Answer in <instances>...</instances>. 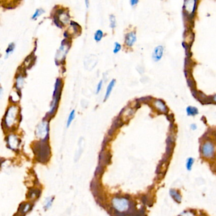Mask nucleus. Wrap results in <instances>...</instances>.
Listing matches in <instances>:
<instances>
[{
	"mask_svg": "<svg viewBox=\"0 0 216 216\" xmlns=\"http://www.w3.org/2000/svg\"><path fill=\"white\" fill-rule=\"evenodd\" d=\"M194 162V159L193 157L188 158V159L186 160V167L188 171H191L193 167Z\"/></svg>",
	"mask_w": 216,
	"mask_h": 216,
	"instance_id": "obj_10",
	"label": "nucleus"
},
{
	"mask_svg": "<svg viewBox=\"0 0 216 216\" xmlns=\"http://www.w3.org/2000/svg\"><path fill=\"white\" fill-rule=\"evenodd\" d=\"M61 84L62 82L60 79H58L56 81L55 84V91L53 94V100L51 104V108L49 112L50 114H53L55 111L57 109L58 102H59L60 95V88H61Z\"/></svg>",
	"mask_w": 216,
	"mask_h": 216,
	"instance_id": "obj_1",
	"label": "nucleus"
},
{
	"mask_svg": "<svg viewBox=\"0 0 216 216\" xmlns=\"http://www.w3.org/2000/svg\"><path fill=\"white\" fill-rule=\"evenodd\" d=\"M9 144L12 148H16L18 146V140L14 136L9 137Z\"/></svg>",
	"mask_w": 216,
	"mask_h": 216,
	"instance_id": "obj_9",
	"label": "nucleus"
},
{
	"mask_svg": "<svg viewBox=\"0 0 216 216\" xmlns=\"http://www.w3.org/2000/svg\"><path fill=\"white\" fill-rule=\"evenodd\" d=\"M138 1H131V4L132 6L135 5L136 3H138Z\"/></svg>",
	"mask_w": 216,
	"mask_h": 216,
	"instance_id": "obj_22",
	"label": "nucleus"
},
{
	"mask_svg": "<svg viewBox=\"0 0 216 216\" xmlns=\"http://www.w3.org/2000/svg\"><path fill=\"white\" fill-rule=\"evenodd\" d=\"M29 205H26L25 206V207H24V209H23V212H27L29 210Z\"/></svg>",
	"mask_w": 216,
	"mask_h": 216,
	"instance_id": "obj_21",
	"label": "nucleus"
},
{
	"mask_svg": "<svg viewBox=\"0 0 216 216\" xmlns=\"http://www.w3.org/2000/svg\"><path fill=\"white\" fill-rule=\"evenodd\" d=\"M155 105L156 107L159 108L160 111L164 112L166 110V106L161 101H157Z\"/></svg>",
	"mask_w": 216,
	"mask_h": 216,
	"instance_id": "obj_14",
	"label": "nucleus"
},
{
	"mask_svg": "<svg viewBox=\"0 0 216 216\" xmlns=\"http://www.w3.org/2000/svg\"><path fill=\"white\" fill-rule=\"evenodd\" d=\"M74 117H75V110H73L71 112V114H70L69 116L68 120H67V126L69 127V126L71 125V124L72 123V120L74 119Z\"/></svg>",
	"mask_w": 216,
	"mask_h": 216,
	"instance_id": "obj_13",
	"label": "nucleus"
},
{
	"mask_svg": "<svg viewBox=\"0 0 216 216\" xmlns=\"http://www.w3.org/2000/svg\"><path fill=\"white\" fill-rule=\"evenodd\" d=\"M102 85H103V81H100L99 82V83L98 84V85H97V87H96V93H98L100 90L102 89Z\"/></svg>",
	"mask_w": 216,
	"mask_h": 216,
	"instance_id": "obj_19",
	"label": "nucleus"
},
{
	"mask_svg": "<svg viewBox=\"0 0 216 216\" xmlns=\"http://www.w3.org/2000/svg\"><path fill=\"white\" fill-rule=\"evenodd\" d=\"M114 207L118 211L123 212L128 209V202L124 199H115L113 200Z\"/></svg>",
	"mask_w": 216,
	"mask_h": 216,
	"instance_id": "obj_3",
	"label": "nucleus"
},
{
	"mask_svg": "<svg viewBox=\"0 0 216 216\" xmlns=\"http://www.w3.org/2000/svg\"><path fill=\"white\" fill-rule=\"evenodd\" d=\"M103 32H102V30H98L97 31L95 32V36H94V38H95L96 41H100L103 38Z\"/></svg>",
	"mask_w": 216,
	"mask_h": 216,
	"instance_id": "obj_11",
	"label": "nucleus"
},
{
	"mask_svg": "<svg viewBox=\"0 0 216 216\" xmlns=\"http://www.w3.org/2000/svg\"><path fill=\"white\" fill-rule=\"evenodd\" d=\"M186 110L188 115H194L198 114L197 109L194 107H192V106H189V107H188Z\"/></svg>",
	"mask_w": 216,
	"mask_h": 216,
	"instance_id": "obj_12",
	"label": "nucleus"
},
{
	"mask_svg": "<svg viewBox=\"0 0 216 216\" xmlns=\"http://www.w3.org/2000/svg\"><path fill=\"white\" fill-rule=\"evenodd\" d=\"M115 84V80L113 79L110 82V83H109V84L108 85L107 88H106V93H105V95L104 101H105V100L108 98L109 96L110 95L111 92H112V89H113Z\"/></svg>",
	"mask_w": 216,
	"mask_h": 216,
	"instance_id": "obj_6",
	"label": "nucleus"
},
{
	"mask_svg": "<svg viewBox=\"0 0 216 216\" xmlns=\"http://www.w3.org/2000/svg\"><path fill=\"white\" fill-rule=\"evenodd\" d=\"M169 193L171 194V196L174 199L176 202H177L178 203L181 202V194L179 193L178 191H177L175 190H172L171 189L169 191Z\"/></svg>",
	"mask_w": 216,
	"mask_h": 216,
	"instance_id": "obj_7",
	"label": "nucleus"
},
{
	"mask_svg": "<svg viewBox=\"0 0 216 216\" xmlns=\"http://www.w3.org/2000/svg\"><path fill=\"white\" fill-rule=\"evenodd\" d=\"M202 153L203 157L210 158L214 153V147L212 143L207 141L203 145L202 147Z\"/></svg>",
	"mask_w": 216,
	"mask_h": 216,
	"instance_id": "obj_2",
	"label": "nucleus"
},
{
	"mask_svg": "<svg viewBox=\"0 0 216 216\" xmlns=\"http://www.w3.org/2000/svg\"><path fill=\"white\" fill-rule=\"evenodd\" d=\"M110 27L112 28H114L116 26V21H115V18L113 15H111L110 16Z\"/></svg>",
	"mask_w": 216,
	"mask_h": 216,
	"instance_id": "obj_17",
	"label": "nucleus"
},
{
	"mask_svg": "<svg viewBox=\"0 0 216 216\" xmlns=\"http://www.w3.org/2000/svg\"><path fill=\"white\" fill-rule=\"evenodd\" d=\"M179 216H194L193 214L190 212H184L183 213H182L181 215H179Z\"/></svg>",
	"mask_w": 216,
	"mask_h": 216,
	"instance_id": "obj_20",
	"label": "nucleus"
},
{
	"mask_svg": "<svg viewBox=\"0 0 216 216\" xmlns=\"http://www.w3.org/2000/svg\"><path fill=\"white\" fill-rule=\"evenodd\" d=\"M38 135L41 138H44L47 134V127L46 126L41 125L38 130Z\"/></svg>",
	"mask_w": 216,
	"mask_h": 216,
	"instance_id": "obj_8",
	"label": "nucleus"
},
{
	"mask_svg": "<svg viewBox=\"0 0 216 216\" xmlns=\"http://www.w3.org/2000/svg\"><path fill=\"white\" fill-rule=\"evenodd\" d=\"M164 53V48L162 46H158L155 48L153 52V55H152V58L154 61L155 62H158L161 59H162V55Z\"/></svg>",
	"mask_w": 216,
	"mask_h": 216,
	"instance_id": "obj_4",
	"label": "nucleus"
},
{
	"mask_svg": "<svg viewBox=\"0 0 216 216\" xmlns=\"http://www.w3.org/2000/svg\"><path fill=\"white\" fill-rule=\"evenodd\" d=\"M121 49V46L119 43H118V42H115V47H114V53H118V51H120V50Z\"/></svg>",
	"mask_w": 216,
	"mask_h": 216,
	"instance_id": "obj_18",
	"label": "nucleus"
},
{
	"mask_svg": "<svg viewBox=\"0 0 216 216\" xmlns=\"http://www.w3.org/2000/svg\"><path fill=\"white\" fill-rule=\"evenodd\" d=\"M14 48H15V44L13 43H11L10 44H9L8 47V48L7 49V51H6V52H7V56L10 53L13 52Z\"/></svg>",
	"mask_w": 216,
	"mask_h": 216,
	"instance_id": "obj_16",
	"label": "nucleus"
},
{
	"mask_svg": "<svg viewBox=\"0 0 216 216\" xmlns=\"http://www.w3.org/2000/svg\"><path fill=\"white\" fill-rule=\"evenodd\" d=\"M44 12V11L43 10H42V9H37V10H36V11H35V13H34V15H32V19H37V18H38L39 16H40V15H41V14L43 13Z\"/></svg>",
	"mask_w": 216,
	"mask_h": 216,
	"instance_id": "obj_15",
	"label": "nucleus"
},
{
	"mask_svg": "<svg viewBox=\"0 0 216 216\" xmlns=\"http://www.w3.org/2000/svg\"><path fill=\"white\" fill-rule=\"evenodd\" d=\"M136 40L135 32H131L127 34L126 36V43L128 46H132Z\"/></svg>",
	"mask_w": 216,
	"mask_h": 216,
	"instance_id": "obj_5",
	"label": "nucleus"
},
{
	"mask_svg": "<svg viewBox=\"0 0 216 216\" xmlns=\"http://www.w3.org/2000/svg\"><path fill=\"white\" fill-rule=\"evenodd\" d=\"M214 100L216 102V96H215V97H214Z\"/></svg>",
	"mask_w": 216,
	"mask_h": 216,
	"instance_id": "obj_23",
	"label": "nucleus"
}]
</instances>
